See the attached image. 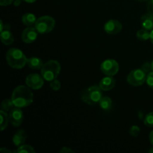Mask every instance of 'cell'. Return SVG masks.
Returning <instances> with one entry per match:
<instances>
[{"label":"cell","mask_w":153,"mask_h":153,"mask_svg":"<svg viewBox=\"0 0 153 153\" xmlns=\"http://www.w3.org/2000/svg\"><path fill=\"white\" fill-rule=\"evenodd\" d=\"M1 40L6 46L12 44L13 43V40H14L13 33L10 30L7 29L2 31L1 32Z\"/></svg>","instance_id":"16"},{"label":"cell","mask_w":153,"mask_h":153,"mask_svg":"<svg viewBox=\"0 0 153 153\" xmlns=\"http://www.w3.org/2000/svg\"><path fill=\"white\" fill-rule=\"evenodd\" d=\"M11 100L15 107L22 108L31 105L34 100V95L28 86L19 85L13 91Z\"/></svg>","instance_id":"1"},{"label":"cell","mask_w":153,"mask_h":153,"mask_svg":"<svg viewBox=\"0 0 153 153\" xmlns=\"http://www.w3.org/2000/svg\"><path fill=\"white\" fill-rule=\"evenodd\" d=\"M147 73L142 69H135L130 72L127 76V82L132 86L137 87L143 85L146 82Z\"/></svg>","instance_id":"6"},{"label":"cell","mask_w":153,"mask_h":153,"mask_svg":"<svg viewBox=\"0 0 153 153\" xmlns=\"http://www.w3.org/2000/svg\"><path fill=\"white\" fill-rule=\"evenodd\" d=\"M27 65L32 70H41L43 62L38 57H31L27 60Z\"/></svg>","instance_id":"15"},{"label":"cell","mask_w":153,"mask_h":153,"mask_svg":"<svg viewBox=\"0 0 153 153\" xmlns=\"http://www.w3.org/2000/svg\"><path fill=\"white\" fill-rule=\"evenodd\" d=\"M14 107L15 106L11 99H5V100H3L1 105V110L4 111L6 112L10 111V110H12Z\"/></svg>","instance_id":"21"},{"label":"cell","mask_w":153,"mask_h":153,"mask_svg":"<svg viewBox=\"0 0 153 153\" xmlns=\"http://www.w3.org/2000/svg\"><path fill=\"white\" fill-rule=\"evenodd\" d=\"M150 40L151 42H152V43L153 44V29L152 30V31H150Z\"/></svg>","instance_id":"35"},{"label":"cell","mask_w":153,"mask_h":153,"mask_svg":"<svg viewBox=\"0 0 153 153\" xmlns=\"http://www.w3.org/2000/svg\"><path fill=\"white\" fill-rule=\"evenodd\" d=\"M149 152H150V153H153V147H152V148H151L150 149H149Z\"/></svg>","instance_id":"38"},{"label":"cell","mask_w":153,"mask_h":153,"mask_svg":"<svg viewBox=\"0 0 153 153\" xmlns=\"http://www.w3.org/2000/svg\"><path fill=\"white\" fill-rule=\"evenodd\" d=\"M55 26V20L50 16H43L39 17L34 24V28L39 34H45L49 33Z\"/></svg>","instance_id":"5"},{"label":"cell","mask_w":153,"mask_h":153,"mask_svg":"<svg viewBox=\"0 0 153 153\" xmlns=\"http://www.w3.org/2000/svg\"><path fill=\"white\" fill-rule=\"evenodd\" d=\"M27 138V134L23 129L18 130L13 136V138H12V141L13 143L14 144V146H20L21 145L25 143V140Z\"/></svg>","instance_id":"13"},{"label":"cell","mask_w":153,"mask_h":153,"mask_svg":"<svg viewBox=\"0 0 153 153\" xmlns=\"http://www.w3.org/2000/svg\"><path fill=\"white\" fill-rule=\"evenodd\" d=\"M137 1H146V0H137Z\"/></svg>","instance_id":"39"},{"label":"cell","mask_w":153,"mask_h":153,"mask_svg":"<svg viewBox=\"0 0 153 153\" xmlns=\"http://www.w3.org/2000/svg\"><path fill=\"white\" fill-rule=\"evenodd\" d=\"M37 18L36 16L34 13H27L22 16V22L26 26L30 27L31 25H34L36 23V21H37Z\"/></svg>","instance_id":"17"},{"label":"cell","mask_w":153,"mask_h":153,"mask_svg":"<svg viewBox=\"0 0 153 153\" xmlns=\"http://www.w3.org/2000/svg\"><path fill=\"white\" fill-rule=\"evenodd\" d=\"M119 64L114 59H108L103 61L100 66V70L106 76H113L118 73Z\"/></svg>","instance_id":"7"},{"label":"cell","mask_w":153,"mask_h":153,"mask_svg":"<svg viewBox=\"0 0 153 153\" xmlns=\"http://www.w3.org/2000/svg\"><path fill=\"white\" fill-rule=\"evenodd\" d=\"M149 141H150L151 144L153 146V131H152L149 134Z\"/></svg>","instance_id":"32"},{"label":"cell","mask_w":153,"mask_h":153,"mask_svg":"<svg viewBox=\"0 0 153 153\" xmlns=\"http://www.w3.org/2000/svg\"><path fill=\"white\" fill-rule=\"evenodd\" d=\"M100 86L94 85L88 88L82 92V100L89 105H95L102 98V93Z\"/></svg>","instance_id":"4"},{"label":"cell","mask_w":153,"mask_h":153,"mask_svg":"<svg viewBox=\"0 0 153 153\" xmlns=\"http://www.w3.org/2000/svg\"><path fill=\"white\" fill-rule=\"evenodd\" d=\"M146 82L148 86L153 90V71H151L147 74Z\"/></svg>","instance_id":"26"},{"label":"cell","mask_w":153,"mask_h":153,"mask_svg":"<svg viewBox=\"0 0 153 153\" xmlns=\"http://www.w3.org/2000/svg\"><path fill=\"white\" fill-rule=\"evenodd\" d=\"M61 82L58 80H57V79H54L52 82H50V88L51 89L53 90V91H58V90L61 89Z\"/></svg>","instance_id":"24"},{"label":"cell","mask_w":153,"mask_h":153,"mask_svg":"<svg viewBox=\"0 0 153 153\" xmlns=\"http://www.w3.org/2000/svg\"><path fill=\"white\" fill-rule=\"evenodd\" d=\"M115 85H116L115 79L112 76H107L100 81L99 86L101 88L102 91H108L113 89L115 87Z\"/></svg>","instance_id":"12"},{"label":"cell","mask_w":153,"mask_h":153,"mask_svg":"<svg viewBox=\"0 0 153 153\" xmlns=\"http://www.w3.org/2000/svg\"><path fill=\"white\" fill-rule=\"evenodd\" d=\"M142 70H144L146 73H149L152 71V69H151V63H145L141 67Z\"/></svg>","instance_id":"27"},{"label":"cell","mask_w":153,"mask_h":153,"mask_svg":"<svg viewBox=\"0 0 153 153\" xmlns=\"http://www.w3.org/2000/svg\"><path fill=\"white\" fill-rule=\"evenodd\" d=\"M16 152L19 153H34V150L33 149L32 146H29V145H25L22 144L20 146L17 148L16 149Z\"/></svg>","instance_id":"22"},{"label":"cell","mask_w":153,"mask_h":153,"mask_svg":"<svg viewBox=\"0 0 153 153\" xmlns=\"http://www.w3.org/2000/svg\"><path fill=\"white\" fill-rule=\"evenodd\" d=\"M61 64L55 60H50L47 61L40 70V73L44 80L47 82H52L54 79H56L61 72Z\"/></svg>","instance_id":"3"},{"label":"cell","mask_w":153,"mask_h":153,"mask_svg":"<svg viewBox=\"0 0 153 153\" xmlns=\"http://www.w3.org/2000/svg\"><path fill=\"white\" fill-rule=\"evenodd\" d=\"M44 79L43 76H40L39 74L32 73V74L28 75L25 79V83L26 85L33 90H39L43 87Z\"/></svg>","instance_id":"8"},{"label":"cell","mask_w":153,"mask_h":153,"mask_svg":"<svg viewBox=\"0 0 153 153\" xmlns=\"http://www.w3.org/2000/svg\"><path fill=\"white\" fill-rule=\"evenodd\" d=\"M147 11L148 13L153 15V0H149V1H148Z\"/></svg>","instance_id":"28"},{"label":"cell","mask_w":153,"mask_h":153,"mask_svg":"<svg viewBox=\"0 0 153 153\" xmlns=\"http://www.w3.org/2000/svg\"><path fill=\"white\" fill-rule=\"evenodd\" d=\"M27 60L25 54L19 49L11 48L6 53V61L10 67L20 70L27 64Z\"/></svg>","instance_id":"2"},{"label":"cell","mask_w":153,"mask_h":153,"mask_svg":"<svg viewBox=\"0 0 153 153\" xmlns=\"http://www.w3.org/2000/svg\"><path fill=\"white\" fill-rule=\"evenodd\" d=\"M136 37L140 40L146 41V40H149L150 38V32L148 30L145 29V28H142V29H140L139 31H137Z\"/></svg>","instance_id":"20"},{"label":"cell","mask_w":153,"mask_h":153,"mask_svg":"<svg viewBox=\"0 0 153 153\" xmlns=\"http://www.w3.org/2000/svg\"><path fill=\"white\" fill-rule=\"evenodd\" d=\"M122 28V24L117 19H110L107 21L104 25L105 31L108 34H118L120 32Z\"/></svg>","instance_id":"10"},{"label":"cell","mask_w":153,"mask_h":153,"mask_svg":"<svg viewBox=\"0 0 153 153\" xmlns=\"http://www.w3.org/2000/svg\"><path fill=\"white\" fill-rule=\"evenodd\" d=\"M0 118H1V123H0V128L1 131H4L8 126V123L10 121L9 119V114L4 111H0Z\"/></svg>","instance_id":"19"},{"label":"cell","mask_w":153,"mask_h":153,"mask_svg":"<svg viewBox=\"0 0 153 153\" xmlns=\"http://www.w3.org/2000/svg\"><path fill=\"white\" fill-rule=\"evenodd\" d=\"M151 69H152V71H153V61L151 62Z\"/></svg>","instance_id":"37"},{"label":"cell","mask_w":153,"mask_h":153,"mask_svg":"<svg viewBox=\"0 0 153 153\" xmlns=\"http://www.w3.org/2000/svg\"><path fill=\"white\" fill-rule=\"evenodd\" d=\"M0 31H1V32L2 31H4V24H3V22L2 20H0Z\"/></svg>","instance_id":"33"},{"label":"cell","mask_w":153,"mask_h":153,"mask_svg":"<svg viewBox=\"0 0 153 153\" xmlns=\"http://www.w3.org/2000/svg\"><path fill=\"white\" fill-rule=\"evenodd\" d=\"M0 151H1V152H7V153H11V152H16V151H11V150H9V149H6V148H1V149H0Z\"/></svg>","instance_id":"31"},{"label":"cell","mask_w":153,"mask_h":153,"mask_svg":"<svg viewBox=\"0 0 153 153\" xmlns=\"http://www.w3.org/2000/svg\"><path fill=\"white\" fill-rule=\"evenodd\" d=\"M60 152L62 153H68V152H74V151L72 150L71 149H70L69 147H63L62 149L60 150Z\"/></svg>","instance_id":"30"},{"label":"cell","mask_w":153,"mask_h":153,"mask_svg":"<svg viewBox=\"0 0 153 153\" xmlns=\"http://www.w3.org/2000/svg\"><path fill=\"white\" fill-rule=\"evenodd\" d=\"M13 4H14L15 6H19L21 4V0H15Z\"/></svg>","instance_id":"34"},{"label":"cell","mask_w":153,"mask_h":153,"mask_svg":"<svg viewBox=\"0 0 153 153\" xmlns=\"http://www.w3.org/2000/svg\"><path fill=\"white\" fill-rule=\"evenodd\" d=\"M9 119L13 126H19L24 120L23 112L20 108L14 107L12 110H10V111H9Z\"/></svg>","instance_id":"9"},{"label":"cell","mask_w":153,"mask_h":153,"mask_svg":"<svg viewBox=\"0 0 153 153\" xmlns=\"http://www.w3.org/2000/svg\"><path fill=\"white\" fill-rule=\"evenodd\" d=\"M99 104L100 108L105 111H109L112 108V100L108 97H102Z\"/></svg>","instance_id":"18"},{"label":"cell","mask_w":153,"mask_h":153,"mask_svg":"<svg viewBox=\"0 0 153 153\" xmlns=\"http://www.w3.org/2000/svg\"><path fill=\"white\" fill-rule=\"evenodd\" d=\"M13 0H0V4L1 6L10 5L13 3Z\"/></svg>","instance_id":"29"},{"label":"cell","mask_w":153,"mask_h":153,"mask_svg":"<svg viewBox=\"0 0 153 153\" xmlns=\"http://www.w3.org/2000/svg\"><path fill=\"white\" fill-rule=\"evenodd\" d=\"M38 32L35 28L30 26L24 29L22 33V40L25 43H31L37 38Z\"/></svg>","instance_id":"11"},{"label":"cell","mask_w":153,"mask_h":153,"mask_svg":"<svg viewBox=\"0 0 153 153\" xmlns=\"http://www.w3.org/2000/svg\"><path fill=\"white\" fill-rule=\"evenodd\" d=\"M145 126L148 127H153V112H150L144 118Z\"/></svg>","instance_id":"23"},{"label":"cell","mask_w":153,"mask_h":153,"mask_svg":"<svg viewBox=\"0 0 153 153\" xmlns=\"http://www.w3.org/2000/svg\"><path fill=\"white\" fill-rule=\"evenodd\" d=\"M140 22L142 28L148 31H152L153 29V15L149 13L143 15L140 18Z\"/></svg>","instance_id":"14"},{"label":"cell","mask_w":153,"mask_h":153,"mask_svg":"<svg viewBox=\"0 0 153 153\" xmlns=\"http://www.w3.org/2000/svg\"><path fill=\"white\" fill-rule=\"evenodd\" d=\"M140 129L137 126H131V128H130L129 134H131V136H133V137H137L139 134V133H140Z\"/></svg>","instance_id":"25"},{"label":"cell","mask_w":153,"mask_h":153,"mask_svg":"<svg viewBox=\"0 0 153 153\" xmlns=\"http://www.w3.org/2000/svg\"><path fill=\"white\" fill-rule=\"evenodd\" d=\"M25 1V2H28V3H34V1H36V0H23Z\"/></svg>","instance_id":"36"}]
</instances>
